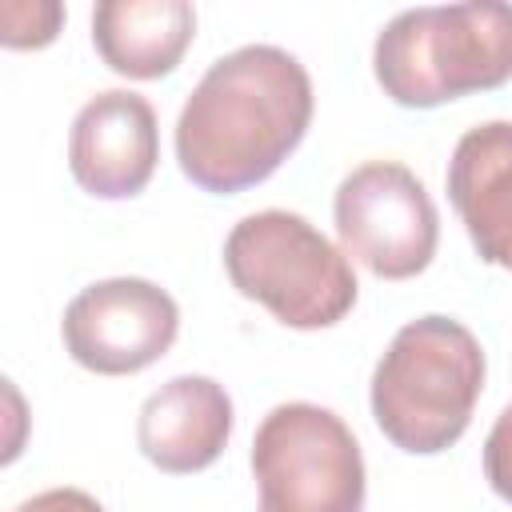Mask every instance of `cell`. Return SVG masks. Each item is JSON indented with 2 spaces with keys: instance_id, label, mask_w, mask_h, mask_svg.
<instances>
[{
  "instance_id": "obj_5",
  "label": "cell",
  "mask_w": 512,
  "mask_h": 512,
  "mask_svg": "<svg viewBox=\"0 0 512 512\" xmlns=\"http://www.w3.org/2000/svg\"><path fill=\"white\" fill-rule=\"evenodd\" d=\"M256 512H364V456L352 428L320 404H276L252 436Z\"/></svg>"
},
{
  "instance_id": "obj_13",
  "label": "cell",
  "mask_w": 512,
  "mask_h": 512,
  "mask_svg": "<svg viewBox=\"0 0 512 512\" xmlns=\"http://www.w3.org/2000/svg\"><path fill=\"white\" fill-rule=\"evenodd\" d=\"M484 476L500 500L512 504V404L496 416L488 440H484Z\"/></svg>"
},
{
  "instance_id": "obj_4",
  "label": "cell",
  "mask_w": 512,
  "mask_h": 512,
  "mask_svg": "<svg viewBox=\"0 0 512 512\" xmlns=\"http://www.w3.org/2000/svg\"><path fill=\"white\" fill-rule=\"evenodd\" d=\"M224 272L240 296L264 304L280 324L300 332L340 324L360 288L344 248L284 208L252 212L228 232Z\"/></svg>"
},
{
  "instance_id": "obj_3",
  "label": "cell",
  "mask_w": 512,
  "mask_h": 512,
  "mask_svg": "<svg viewBox=\"0 0 512 512\" xmlns=\"http://www.w3.org/2000/svg\"><path fill=\"white\" fill-rule=\"evenodd\" d=\"M372 72L400 108H440L512 80V4L472 0L396 12L372 48Z\"/></svg>"
},
{
  "instance_id": "obj_8",
  "label": "cell",
  "mask_w": 512,
  "mask_h": 512,
  "mask_svg": "<svg viewBox=\"0 0 512 512\" xmlns=\"http://www.w3.org/2000/svg\"><path fill=\"white\" fill-rule=\"evenodd\" d=\"M160 160L156 112L140 92H96L72 120L68 168L72 180L96 200L140 196Z\"/></svg>"
},
{
  "instance_id": "obj_1",
  "label": "cell",
  "mask_w": 512,
  "mask_h": 512,
  "mask_svg": "<svg viewBox=\"0 0 512 512\" xmlns=\"http://www.w3.org/2000/svg\"><path fill=\"white\" fill-rule=\"evenodd\" d=\"M312 108V80L292 52L244 44L220 56L184 100L176 120L180 172L212 196L256 188L300 148Z\"/></svg>"
},
{
  "instance_id": "obj_10",
  "label": "cell",
  "mask_w": 512,
  "mask_h": 512,
  "mask_svg": "<svg viewBox=\"0 0 512 512\" xmlns=\"http://www.w3.org/2000/svg\"><path fill=\"white\" fill-rule=\"evenodd\" d=\"M444 184L476 256L512 272V120L468 128L452 148Z\"/></svg>"
},
{
  "instance_id": "obj_11",
  "label": "cell",
  "mask_w": 512,
  "mask_h": 512,
  "mask_svg": "<svg viewBox=\"0 0 512 512\" xmlns=\"http://www.w3.org/2000/svg\"><path fill=\"white\" fill-rule=\"evenodd\" d=\"M196 36L188 0H104L92 12V44L100 60L128 80L168 76Z\"/></svg>"
},
{
  "instance_id": "obj_2",
  "label": "cell",
  "mask_w": 512,
  "mask_h": 512,
  "mask_svg": "<svg viewBox=\"0 0 512 512\" xmlns=\"http://www.w3.org/2000/svg\"><path fill=\"white\" fill-rule=\"evenodd\" d=\"M484 348L452 316L408 320L372 372V420L412 456L452 448L484 392Z\"/></svg>"
},
{
  "instance_id": "obj_14",
  "label": "cell",
  "mask_w": 512,
  "mask_h": 512,
  "mask_svg": "<svg viewBox=\"0 0 512 512\" xmlns=\"http://www.w3.org/2000/svg\"><path fill=\"white\" fill-rule=\"evenodd\" d=\"M12 512H104V508L84 488H44L24 504H16Z\"/></svg>"
},
{
  "instance_id": "obj_6",
  "label": "cell",
  "mask_w": 512,
  "mask_h": 512,
  "mask_svg": "<svg viewBox=\"0 0 512 512\" xmlns=\"http://www.w3.org/2000/svg\"><path fill=\"white\" fill-rule=\"evenodd\" d=\"M344 256L360 260L380 280L420 276L440 244V212L420 176L396 160L352 168L332 200Z\"/></svg>"
},
{
  "instance_id": "obj_7",
  "label": "cell",
  "mask_w": 512,
  "mask_h": 512,
  "mask_svg": "<svg viewBox=\"0 0 512 512\" xmlns=\"http://www.w3.org/2000/svg\"><path fill=\"white\" fill-rule=\"evenodd\" d=\"M180 332L176 300L140 276L96 280L64 308L60 336L68 356L96 376H132L156 364Z\"/></svg>"
},
{
  "instance_id": "obj_9",
  "label": "cell",
  "mask_w": 512,
  "mask_h": 512,
  "mask_svg": "<svg viewBox=\"0 0 512 512\" xmlns=\"http://www.w3.org/2000/svg\"><path fill=\"white\" fill-rule=\"evenodd\" d=\"M232 436V396L212 376H172L160 384L136 420L144 460L168 476H188L220 460Z\"/></svg>"
},
{
  "instance_id": "obj_12",
  "label": "cell",
  "mask_w": 512,
  "mask_h": 512,
  "mask_svg": "<svg viewBox=\"0 0 512 512\" xmlns=\"http://www.w3.org/2000/svg\"><path fill=\"white\" fill-rule=\"evenodd\" d=\"M64 8L52 0H8L0 8V44L4 48H44L56 40Z\"/></svg>"
}]
</instances>
